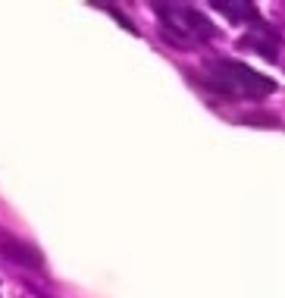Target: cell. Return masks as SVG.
<instances>
[{"label":"cell","mask_w":285,"mask_h":298,"mask_svg":"<svg viewBox=\"0 0 285 298\" xmlns=\"http://www.w3.org/2000/svg\"><path fill=\"white\" fill-rule=\"evenodd\" d=\"M217 66H220V69H226L223 76H229L232 82H241V85H247L251 91H263V95H270V91H276V82H273V79L260 76V72H254L251 66H244V63H238V60H220Z\"/></svg>","instance_id":"6da1fadb"},{"label":"cell","mask_w":285,"mask_h":298,"mask_svg":"<svg viewBox=\"0 0 285 298\" xmlns=\"http://www.w3.org/2000/svg\"><path fill=\"white\" fill-rule=\"evenodd\" d=\"M0 248H4V254H7V257L19 260V264H25V267H38V264H41V254L34 251L31 245H25V242H19V239L0 235Z\"/></svg>","instance_id":"7a4b0ae2"},{"label":"cell","mask_w":285,"mask_h":298,"mask_svg":"<svg viewBox=\"0 0 285 298\" xmlns=\"http://www.w3.org/2000/svg\"><path fill=\"white\" fill-rule=\"evenodd\" d=\"M182 13H185V19H188V28H194V32L201 35V38H217V28H213V25H210L194 7H185Z\"/></svg>","instance_id":"3957f363"},{"label":"cell","mask_w":285,"mask_h":298,"mask_svg":"<svg viewBox=\"0 0 285 298\" xmlns=\"http://www.w3.org/2000/svg\"><path fill=\"white\" fill-rule=\"evenodd\" d=\"M241 47H251V50L263 53V57L270 60V63H276V60H279V53L273 50V44H266V41H260V38H244V41H241Z\"/></svg>","instance_id":"277c9868"}]
</instances>
